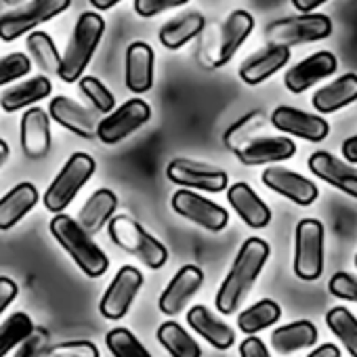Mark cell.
<instances>
[{
    "label": "cell",
    "mask_w": 357,
    "mask_h": 357,
    "mask_svg": "<svg viewBox=\"0 0 357 357\" xmlns=\"http://www.w3.org/2000/svg\"><path fill=\"white\" fill-rule=\"evenodd\" d=\"M269 252H271L269 244L261 238H248L240 246L231 269L227 271L225 280L221 282V286L217 290L215 305H217L219 313L231 315L240 309L242 301L246 298V294L255 286L259 273L263 271V267L269 259Z\"/></svg>",
    "instance_id": "6da1fadb"
},
{
    "label": "cell",
    "mask_w": 357,
    "mask_h": 357,
    "mask_svg": "<svg viewBox=\"0 0 357 357\" xmlns=\"http://www.w3.org/2000/svg\"><path fill=\"white\" fill-rule=\"evenodd\" d=\"M49 229L57 240V244L72 257V261L78 265L82 273H86L89 278H101L107 271L109 267L107 255L93 242V236H89L78 225L76 219H72L66 213H55Z\"/></svg>",
    "instance_id": "7a4b0ae2"
},
{
    "label": "cell",
    "mask_w": 357,
    "mask_h": 357,
    "mask_svg": "<svg viewBox=\"0 0 357 357\" xmlns=\"http://www.w3.org/2000/svg\"><path fill=\"white\" fill-rule=\"evenodd\" d=\"M103 32H105V22L99 13L86 11L78 17L72 38L66 47V53L61 55V63L57 70V76L63 82L72 84L84 74L86 66L91 63V59L103 38Z\"/></svg>",
    "instance_id": "3957f363"
},
{
    "label": "cell",
    "mask_w": 357,
    "mask_h": 357,
    "mask_svg": "<svg viewBox=\"0 0 357 357\" xmlns=\"http://www.w3.org/2000/svg\"><path fill=\"white\" fill-rule=\"evenodd\" d=\"M109 238L116 246L126 250L128 255L137 257L149 269H162L168 261L166 246L153 238L141 223L126 215H116L107 221Z\"/></svg>",
    "instance_id": "277c9868"
},
{
    "label": "cell",
    "mask_w": 357,
    "mask_h": 357,
    "mask_svg": "<svg viewBox=\"0 0 357 357\" xmlns=\"http://www.w3.org/2000/svg\"><path fill=\"white\" fill-rule=\"evenodd\" d=\"M95 168H97V164L89 153H82V151L72 153L43 196L47 211L63 213L74 202L78 192L91 181V176L95 174Z\"/></svg>",
    "instance_id": "5b68a950"
},
{
    "label": "cell",
    "mask_w": 357,
    "mask_h": 357,
    "mask_svg": "<svg viewBox=\"0 0 357 357\" xmlns=\"http://www.w3.org/2000/svg\"><path fill=\"white\" fill-rule=\"evenodd\" d=\"M332 34V22L328 15L319 13H303L286 20H278L267 26L265 38L269 45H307L315 40H324Z\"/></svg>",
    "instance_id": "8992f818"
},
{
    "label": "cell",
    "mask_w": 357,
    "mask_h": 357,
    "mask_svg": "<svg viewBox=\"0 0 357 357\" xmlns=\"http://www.w3.org/2000/svg\"><path fill=\"white\" fill-rule=\"evenodd\" d=\"M324 271V225L303 219L294 231V273L298 280L315 282Z\"/></svg>",
    "instance_id": "52a82bcc"
},
{
    "label": "cell",
    "mask_w": 357,
    "mask_h": 357,
    "mask_svg": "<svg viewBox=\"0 0 357 357\" xmlns=\"http://www.w3.org/2000/svg\"><path fill=\"white\" fill-rule=\"evenodd\" d=\"M70 5L72 0H30L26 7L0 17V38L5 43H13L20 36L61 15L70 9Z\"/></svg>",
    "instance_id": "ba28073f"
},
{
    "label": "cell",
    "mask_w": 357,
    "mask_h": 357,
    "mask_svg": "<svg viewBox=\"0 0 357 357\" xmlns=\"http://www.w3.org/2000/svg\"><path fill=\"white\" fill-rule=\"evenodd\" d=\"M166 176L174 185H181L188 190H202L211 194H219L229 185V176L225 170L188 158H174L172 162H168Z\"/></svg>",
    "instance_id": "9c48e42d"
},
{
    "label": "cell",
    "mask_w": 357,
    "mask_h": 357,
    "mask_svg": "<svg viewBox=\"0 0 357 357\" xmlns=\"http://www.w3.org/2000/svg\"><path fill=\"white\" fill-rule=\"evenodd\" d=\"M151 118V107L143 99H130L118 109H112L101 122H97V135L103 145H116L137 132Z\"/></svg>",
    "instance_id": "30bf717a"
},
{
    "label": "cell",
    "mask_w": 357,
    "mask_h": 357,
    "mask_svg": "<svg viewBox=\"0 0 357 357\" xmlns=\"http://www.w3.org/2000/svg\"><path fill=\"white\" fill-rule=\"evenodd\" d=\"M170 206L178 217H183V219H188V221H192V223H196V225H200L213 234L225 229L229 223V213L223 206H219L217 202H213L204 196L190 192L188 188L172 194Z\"/></svg>",
    "instance_id": "8fae6325"
},
{
    "label": "cell",
    "mask_w": 357,
    "mask_h": 357,
    "mask_svg": "<svg viewBox=\"0 0 357 357\" xmlns=\"http://www.w3.org/2000/svg\"><path fill=\"white\" fill-rule=\"evenodd\" d=\"M141 286H143V273L137 267L130 265L120 267V271L114 275L112 284L107 286V290L99 301V313L112 321L122 319L132 307Z\"/></svg>",
    "instance_id": "7c38bea8"
},
{
    "label": "cell",
    "mask_w": 357,
    "mask_h": 357,
    "mask_svg": "<svg viewBox=\"0 0 357 357\" xmlns=\"http://www.w3.org/2000/svg\"><path fill=\"white\" fill-rule=\"evenodd\" d=\"M255 28V17L248 11H234L221 26L217 43L211 51L208 57V66L211 68H223L225 63H229L234 59V55L238 53V49L246 43V38L250 36Z\"/></svg>",
    "instance_id": "4fadbf2b"
},
{
    "label": "cell",
    "mask_w": 357,
    "mask_h": 357,
    "mask_svg": "<svg viewBox=\"0 0 357 357\" xmlns=\"http://www.w3.org/2000/svg\"><path fill=\"white\" fill-rule=\"evenodd\" d=\"M269 122L280 132H286V135H292V137H298L305 141H313V143L324 141L330 132V124L321 116H315V114H309V112H303V109H296L290 105L275 107L271 112Z\"/></svg>",
    "instance_id": "5bb4252c"
},
{
    "label": "cell",
    "mask_w": 357,
    "mask_h": 357,
    "mask_svg": "<svg viewBox=\"0 0 357 357\" xmlns=\"http://www.w3.org/2000/svg\"><path fill=\"white\" fill-rule=\"evenodd\" d=\"M261 178L271 192L288 198L290 202H294L298 206H309L319 196V190L311 178H305L303 174H298L290 168H284V166L265 168Z\"/></svg>",
    "instance_id": "9a60e30c"
},
{
    "label": "cell",
    "mask_w": 357,
    "mask_h": 357,
    "mask_svg": "<svg viewBox=\"0 0 357 357\" xmlns=\"http://www.w3.org/2000/svg\"><path fill=\"white\" fill-rule=\"evenodd\" d=\"M204 284V271L196 265H185L178 269L168 286L162 290L158 307L164 315H176L181 313L188 305V301L202 288Z\"/></svg>",
    "instance_id": "2e32d148"
},
{
    "label": "cell",
    "mask_w": 357,
    "mask_h": 357,
    "mask_svg": "<svg viewBox=\"0 0 357 357\" xmlns=\"http://www.w3.org/2000/svg\"><path fill=\"white\" fill-rule=\"evenodd\" d=\"M309 170L321 181L357 200V168L347 160H338L328 151H315L309 155Z\"/></svg>",
    "instance_id": "e0dca14e"
},
{
    "label": "cell",
    "mask_w": 357,
    "mask_h": 357,
    "mask_svg": "<svg viewBox=\"0 0 357 357\" xmlns=\"http://www.w3.org/2000/svg\"><path fill=\"white\" fill-rule=\"evenodd\" d=\"M155 53L147 43L135 40L124 55V84L130 93L143 95L153 86Z\"/></svg>",
    "instance_id": "ac0fdd59"
},
{
    "label": "cell",
    "mask_w": 357,
    "mask_h": 357,
    "mask_svg": "<svg viewBox=\"0 0 357 357\" xmlns=\"http://www.w3.org/2000/svg\"><path fill=\"white\" fill-rule=\"evenodd\" d=\"M336 68H338L336 57L330 51H319V53H313L307 59L298 61L296 66H292L284 76V84L290 93L298 95V93H305L307 89H311L321 78L332 76L336 72Z\"/></svg>",
    "instance_id": "d6986e66"
},
{
    "label": "cell",
    "mask_w": 357,
    "mask_h": 357,
    "mask_svg": "<svg viewBox=\"0 0 357 357\" xmlns=\"http://www.w3.org/2000/svg\"><path fill=\"white\" fill-rule=\"evenodd\" d=\"M22 149L32 160H43L49 155L53 139H51V120L43 107H30L22 116L20 126Z\"/></svg>",
    "instance_id": "ffe728a7"
},
{
    "label": "cell",
    "mask_w": 357,
    "mask_h": 357,
    "mask_svg": "<svg viewBox=\"0 0 357 357\" xmlns=\"http://www.w3.org/2000/svg\"><path fill=\"white\" fill-rule=\"evenodd\" d=\"M234 153L244 166H261L292 158L296 153V145L288 137H255Z\"/></svg>",
    "instance_id": "44dd1931"
},
{
    "label": "cell",
    "mask_w": 357,
    "mask_h": 357,
    "mask_svg": "<svg viewBox=\"0 0 357 357\" xmlns=\"http://www.w3.org/2000/svg\"><path fill=\"white\" fill-rule=\"evenodd\" d=\"M49 116L57 124H61L63 128L72 130L78 137L93 139L97 135V118H95V114L89 112L86 107H82L78 101L66 97V95H57V97L51 99Z\"/></svg>",
    "instance_id": "7402d4cb"
},
{
    "label": "cell",
    "mask_w": 357,
    "mask_h": 357,
    "mask_svg": "<svg viewBox=\"0 0 357 357\" xmlns=\"http://www.w3.org/2000/svg\"><path fill=\"white\" fill-rule=\"evenodd\" d=\"M290 61V47L284 45H269L261 49L259 53L250 55L242 66H240V78L255 86L271 78L275 72H280L286 63Z\"/></svg>",
    "instance_id": "603a6c76"
},
{
    "label": "cell",
    "mask_w": 357,
    "mask_h": 357,
    "mask_svg": "<svg viewBox=\"0 0 357 357\" xmlns=\"http://www.w3.org/2000/svg\"><path fill=\"white\" fill-rule=\"evenodd\" d=\"M227 200H229V206L238 213V217L248 227L263 229L269 225L271 211L248 183H234L227 190Z\"/></svg>",
    "instance_id": "cb8c5ba5"
},
{
    "label": "cell",
    "mask_w": 357,
    "mask_h": 357,
    "mask_svg": "<svg viewBox=\"0 0 357 357\" xmlns=\"http://www.w3.org/2000/svg\"><path fill=\"white\" fill-rule=\"evenodd\" d=\"M188 324L208 344H213L219 351H225V349L234 347V342H236V332L231 330V326L225 324L215 313H211L204 305H194L188 311Z\"/></svg>",
    "instance_id": "d4e9b609"
},
{
    "label": "cell",
    "mask_w": 357,
    "mask_h": 357,
    "mask_svg": "<svg viewBox=\"0 0 357 357\" xmlns=\"http://www.w3.org/2000/svg\"><path fill=\"white\" fill-rule=\"evenodd\" d=\"M40 200L38 190L24 181L0 198V231L13 229Z\"/></svg>",
    "instance_id": "484cf974"
},
{
    "label": "cell",
    "mask_w": 357,
    "mask_h": 357,
    "mask_svg": "<svg viewBox=\"0 0 357 357\" xmlns=\"http://www.w3.org/2000/svg\"><path fill=\"white\" fill-rule=\"evenodd\" d=\"M357 101V74H344L330 84L321 86L319 91L313 93L311 103L315 112L321 114H334L347 105Z\"/></svg>",
    "instance_id": "4316f807"
},
{
    "label": "cell",
    "mask_w": 357,
    "mask_h": 357,
    "mask_svg": "<svg viewBox=\"0 0 357 357\" xmlns=\"http://www.w3.org/2000/svg\"><path fill=\"white\" fill-rule=\"evenodd\" d=\"M53 93V84L49 78L45 76H36L30 80H24L11 89H7L3 95H0V107L7 114H15L24 107H30L43 99H47Z\"/></svg>",
    "instance_id": "83f0119b"
},
{
    "label": "cell",
    "mask_w": 357,
    "mask_h": 357,
    "mask_svg": "<svg viewBox=\"0 0 357 357\" xmlns=\"http://www.w3.org/2000/svg\"><path fill=\"white\" fill-rule=\"evenodd\" d=\"M118 208V196L112 190H97L80 208L78 213V225L89 234L95 236L103 229V225L114 217Z\"/></svg>",
    "instance_id": "f1b7e54d"
},
{
    "label": "cell",
    "mask_w": 357,
    "mask_h": 357,
    "mask_svg": "<svg viewBox=\"0 0 357 357\" xmlns=\"http://www.w3.org/2000/svg\"><path fill=\"white\" fill-rule=\"evenodd\" d=\"M204 26H206V20L204 15L192 11V13H183L178 15L176 20H170L166 22L162 28H160V43L164 49L168 51H176L185 47L188 43H192L196 36H200L204 32Z\"/></svg>",
    "instance_id": "f546056e"
},
{
    "label": "cell",
    "mask_w": 357,
    "mask_h": 357,
    "mask_svg": "<svg viewBox=\"0 0 357 357\" xmlns=\"http://www.w3.org/2000/svg\"><path fill=\"white\" fill-rule=\"evenodd\" d=\"M317 336L319 332L315 324H311L309 319H298V321L275 328L271 332V347L280 355H290L305 347H313Z\"/></svg>",
    "instance_id": "4dcf8cb0"
},
{
    "label": "cell",
    "mask_w": 357,
    "mask_h": 357,
    "mask_svg": "<svg viewBox=\"0 0 357 357\" xmlns=\"http://www.w3.org/2000/svg\"><path fill=\"white\" fill-rule=\"evenodd\" d=\"M158 340L172 357H200L202 355V347L198 344V340L176 321L160 324Z\"/></svg>",
    "instance_id": "1f68e13d"
},
{
    "label": "cell",
    "mask_w": 357,
    "mask_h": 357,
    "mask_svg": "<svg viewBox=\"0 0 357 357\" xmlns=\"http://www.w3.org/2000/svg\"><path fill=\"white\" fill-rule=\"evenodd\" d=\"M280 317H282V307L271 298H263L238 315V328L244 334H257V332L273 326Z\"/></svg>",
    "instance_id": "d6a6232c"
},
{
    "label": "cell",
    "mask_w": 357,
    "mask_h": 357,
    "mask_svg": "<svg viewBox=\"0 0 357 357\" xmlns=\"http://www.w3.org/2000/svg\"><path fill=\"white\" fill-rule=\"evenodd\" d=\"M267 122H269V118H267L265 112H261V109L248 112L246 116H242L238 122H234V124L225 130V135H223L225 147L231 149V151L240 149L246 141L255 139V137L267 126Z\"/></svg>",
    "instance_id": "836d02e7"
},
{
    "label": "cell",
    "mask_w": 357,
    "mask_h": 357,
    "mask_svg": "<svg viewBox=\"0 0 357 357\" xmlns=\"http://www.w3.org/2000/svg\"><path fill=\"white\" fill-rule=\"evenodd\" d=\"M326 324L332 334L347 347L349 355L357 357V317L344 307H332L326 313Z\"/></svg>",
    "instance_id": "e575fe53"
},
{
    "label": "cell",
    "mask_w": 357,
    "mask_h": 357,
    "mask_svg": "<svg viewBox=\"0 0 357 357\" xmlns=\"http://www.w3.org/2000/svg\"><path fill=\"white\" fill-rule=\"evenodd\" d=\"M32 330H34V321L26 311L11 313L0 324V357L9 355Z\"/></svg>",
    "instance_id": "d590c367"
},
{
    "label": "cell",
    "mask_w": 357,
    "mask_h": 357,
    "mask_svg": "<svg viewBox=\"0 0 357 357\" xmlns=\"http://www.w3.org/2000/svg\"><path fill=\"white\" fill-rule=\"evenodd\" d=\"M28 51L32 55V59L49 74H57L59 63H61V55L57 51L55 40L47 34V32H30L28 36Z\"/></svg>",
    "instance_id": "8d00e7d4"
},
{
    "label": "cell",
    "mask_w": 357,
    "mask_h": 357,
    "mask_svg": "<svg viewBox=\"0 0 357 357\" xmlns=\"http://www.w3.org/2000/svg\"><path fill=\"white\" fill-rule=\"evenodd\" d=\"M105 344L114 357H149V351L128 328H112L105 334Z\"/></svg>",
    "instance_id": "74e56055"
},
{
    "label": "cell",
    "mask_w": 357,
    "mask_h": 357,
    "mask_svg": "<svg viewBox=\"0 0 357 357\" xmlns=\"http://www.w3.org/2000/svg\"><path fill=\"white\" fill-rule=\"evenodd\" d=\"M80 82V91L82 95L93 103V107L101 114H109L114 107H116V97L112 95V91L95 76H80L78 78Z\"/></svg>",
    "instance_id": "f35d334b"
},
{
    "label": "cell",
    "mask_w": 357,
    "mask_h": 357,
    "mask_svg": "<svg viewBox=\"0 0 357 357\" xmlns=\"http://www.w3.org/2000/svg\"><path fill=\"white\" fill-rule=\"evenodd\" d=\"M30 70H32V61L24 53H11L7 57H0V86L28 76Z\"/></svg>",
    "instance_id": "ab89813d"
},
{
    "label": "cell",
    "mask_w": 357,
    "mask_h": 357,
    "mask_svg": "<svg viewBox=\"0 0 357 357\" xmlns=\"http://www.w3.org/2000/svg\"><path fill=\"white\" fill-rule=\"evenodd\" d=\"M49 357H99V349L91 340H70L47 351Z\"/></svg>",
    "instance_id": "60d3db41"
},
{
    "label": "cell",
    "mask_w": 357,
    "mask_h": 357,
    "mask_svg": "<svg viewBox=\"0 0 357 357\" xmlns=\"http://www.w3.org/2000/svg\"><path fill=\"white\" fill-rule=\"evenodd\" d=\"M49 351V332L45 328H34L22 342L20 349L15 351L17 357H36V355H47Z\"/></svg>",
    "instance_id": "b9f144b4"
},
{
    "label": "cell",
    "mask_w": 357,
    "mask_h": 357,
    "mask_svg": "<svg viewBox=\"0 0 357 357\" xmlns=\"http://www.w3.org/2000/svg\"><path fill=\"white\" fill-rule=\"evenodd\" d=\"M330 294L342 301H353L357 303V275H351L347 271H338L330 278L328 282Z\"/></svg>",
    "instance_id": "7bdbcfd3"
},
{
    "label": "cell",
    "mask_w": 357,
    "mask_h": 357,
    "mask_svg": "<svg viewBox=\"0 0 357 357\" xmlns=\"http://www.w3.org/2000/svg\"><path fill=\"white\" fill-rule=\"evenodd\" d=\"M190 0H135L132 7H135V13L139 17H155L164 11H170V9H176V7H183L188 5Z\"/></svg>",
    "instance_id": "ee69618b"
},
{
    "label": "cell",
    "mask_w": 357,
    "mask_h": 357,
    "mask_svg": "<svg viewBox=\"0 0 357 357\" xmlns=\"http://www.w3.org/2000/svg\"><path fill=\"white\" fill-rule=\"evenodd\" d=\"M240 355L242 357H269V349L259 336L248 334V338L240 342Z\"/></svg>",
    "instance_id": "f6af8a7d"
},
{
    "label": "cell",
    "mask_w": 357,
    "mask_h": 357,
    "mask_svg": "<svg viewBox=\"0 0 357 357\" xmlns=\"http://www.w3.org/2000/svg\"><path fill=\"white\" fill-rule=\"evenodd\" d=\"M17 292H20V288H17V284L11 278L0 275V315H3L5 309L15 301Z\"/></svg>",
    "instance_id": "bcb514c9"
},
{
    "label": "cell",
    "mask_w": 357,
    "mask_h": 357,
    "mask_svg": "<svg viewBox=\"0 0 357 357\" xmlns=\"http://www.w3.org/2000/svg\"><path fill=\"white\" fill-rule=\"evenodd\" d=\"M342 155L349 164H357V135L342 141Z\"/></svg>",
    "instance_id": "7dc6e473"
},
{
    "label": "cell",
    "mask_w": 357,
    "mask_h": 357,
    "mask_svg": "<svg viewBox=\"0 0 357 357\" xmlns=\"http://www.w3.org/2000/svg\"><path fill=\"white\" fill-rule=\"evenodd\" d=\"M309 357H340V349L332 342H326L309 353Z\"/></svg>",
    "instance_id": "c3c4849f"
},
{
    "label": "cell",
    "mask_w": 357,
    "mask_h": 357,
    "mask_svg": "<svg viewBox=\"0 0 357 357\" xmlns=\"http://www.w3.org/2000/svg\"><path fill=\"white\" fill-rule=\"evenodd\" d=\"M324 3H328V0H292L294 9L301 11V13H311V11H315L317 7H321Z\"/></svg>",
    "instance_id": "681fc988"
},
{
    "label": "cell",
    "mask_w": 357,
    "mask_h": 357,
    "mask_svg": "<svg viewBox=\"0 0 357 357\" xmlns=\"http://www.w3.org/2000/svg\"><path fill=\"white\" fill-rule=\"evenodd\" d=\"M89 3L97 9V11H109L112 7H116L122 0H89Z\"/></svg>",
    "instance_id": "f907efd6"
},
{
    "label": "cell",
    "mask_w": 357,
    "mask_h": 357,
    "mask_svg": "<svg viewBox=\"0 0 357 357\" xmlns=\"http://www.w3.org/2000/svg\"><path fill=\"white\" fill-rule=\"evenodd\" d=\"M9 155H11V147H9V143H7L5 139H0V168L5 166V162L9 160Z\"/></svg>",
    "instance_id": "816d5d0a"
},
{
    "label": "cell",
    "mask_w": 357,
    "mask_h": 357,
    "mask_svg": "<svg viewBox=\"0 0 357 357\" xmlns=\"http://www.w3.org/2000/svg\"><path fill=\"white\" fill-rule=\"evenodd\" d=\"M3 3H5V5H11V7H13V5H20L22 0H3Z\"/></svg>",
    "instance_id": "f5cc1de1"
},
{
    "label": "cell",
    "mask_w": 357,
    "mask_h": 357,
    "mask_svg": "<svg viewBox=\"0 0 357 357\" xmlns=\"http://www.w3.org/2000/svg\"><path fill=\"white\" fill-rule=\"evenodd\" d=\"M355 267H357V255H355Z\"/></svg>",
    "instance_id": "db71d44e"
}]
</instances>
